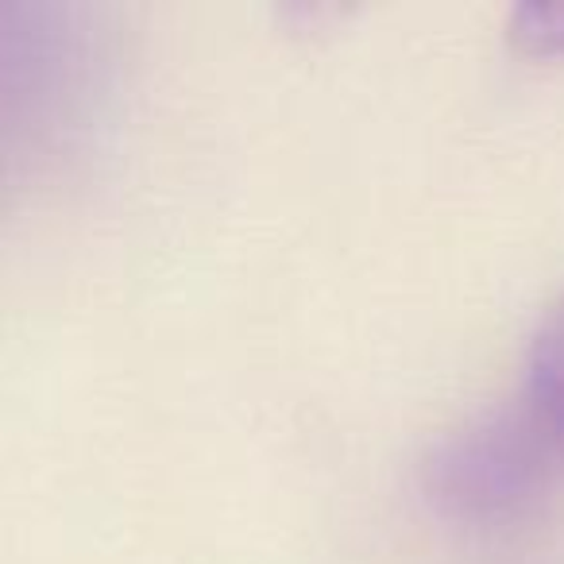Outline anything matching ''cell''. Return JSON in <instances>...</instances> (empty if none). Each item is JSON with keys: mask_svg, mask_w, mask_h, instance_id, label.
<instances>
[{"mask_svg": "<svg viewBox=\"0 0 564 564\" xmlns=\"http://www.w3.org/2000/svg\"><path fill=\"white\" fill-rule=\"evenodd\" d=\"M522 402L564 445V294L549 306L525 348Z\"/></svg>", "mask_w": 564, "mask_h": 564, "instance_id": "7a4b0ae2", "label": "cell"}, {"mask_svg": "<svg viewBox=\"0 0 564 564\" xmlns=\"http://www.w3.org/2000/svg\"><path fill=\"white\" fill-rule=\"evenodd\" d=\"M507 35L525 55H564V0L514 4L507 20Z\"/></svg>", "mask_w": 564, "mask_h": 564, "instance_id": "3957f363", "label": "cell"}, {"mask_svg": "<svg viewBox=\"0 0 564 564\" xmlns=\"http://www.w3.org/2000/svg\"><path fill=\"white\" fill-rule=\"evenodd\" d=\"M564 445L525 402L487 410L430 448L422 491L448 522L502 525L545 499Z\"/></svg>", "mask_w": 564, "mask_h": 564, "instance_id": "6da1fadb", "label": "cell"}]
</instances>
